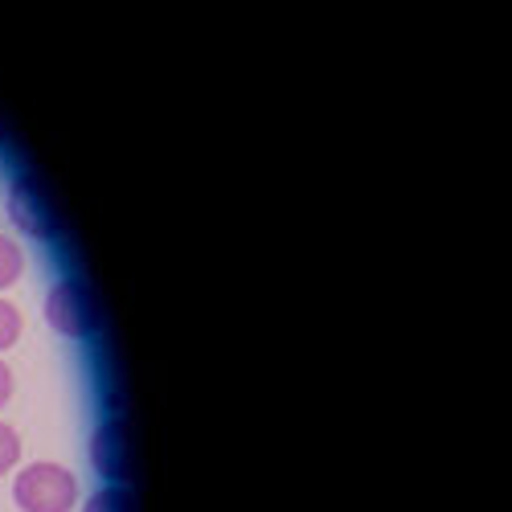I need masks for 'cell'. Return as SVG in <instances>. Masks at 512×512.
Returning a JSON list of instances; mask_svg holds the SVG:
<instances>
[{"label": "cell", "mask_w": 512, "mask_h": 512, "mask_svg": "<svg viewBox=\"0 0 512 512\" xmlns=\"http://www.w3.org/2000/svg\"><path fill=\"white\" fill-rule=\"evenodd\" d=\"M13 492L25 512H70L78 500V480L58 463H33L17 476Z\"/></svg>", "instance_id": "1"}, {"label": "cell", "mask_w": 512, "mask_h": 512, "mask_svg": "<svg viewBox=\"0 0 512 512\" xmlns=\"http://www.w3.org/2000/svg\"><path fill=\"white\" fill-rule=\"evenodd\" d=\"M46 320L70 340H87L95 332V304H91L87 287H82L78 279L54 283L50 295H46Z\"/></svg>", "instance_id": "2"}, {"label": "cell", "mask_w": 512, "mask_h": 512, "mask_svg": "<svg viewBox=\"0 0 512 512\" xmlns=\"http://www.w3.org/2000/svg\"><path fill=\"white\" fill-rule=\"evenodd\" d=\"M91 463L107 484H127V476H132V447H127V431H123L119 418H107L95 431Z\"/></svg>", "instance_id": "3"}, {"label": "cell", "mask_w": 512, "mask_h": 512, "mask_svg": "<svg viewBox=\"0 0 512 512\" xmlns=\"http://www.w3.org/2000/svg\"><path fill=\"white\" fill-rule=\"evenodd\" d=\"M9 213H13V222L29 238L50 242L58 234V222H54V213H50V205H46V197H41V189H37L33 177H17L13 181V189H9Z\"/></svg>", "instance_id": "4"}, {"label": "cell", "mask_w": 512, "mask_h": 512, "mask_svg": "<svg viewBox=\"0 0 512 512\" xmlns=\"http://www.w3.org/2000/svg\"><path fill=\"white\" fill-rule=\"evenodd\" d=\"M21 271H25V254H21V246H17L13 238L0 234V291L13 287V283L21 279Z\"/></svg>", "instance_id": "5"}, {"label": "cell", "mask_w": 512, "mask_h": 512, "mask_svg": "<svg viewBox=\"0 0 512 512\" xmlns=\"http://www.w3.org/2000/svg\"><path fill=\"white\" fill-rule=\"evenodd\" d=\"M87 512H132V496L123 484H107L87 500Z\"/></svg>", "instance_id": "6"}, {"label": "cell", "mask_w": 512, "mask_h": 512, "mask_svg": "<svg viewBox=\"0 0 512 512\" xmlns=\"http://www.w3.org/2000/svg\"><path fill=\"white\" fill-rule=\"evenodd\" d=\"M17 459H21V439H17V431L9 422H0V476L13 472Z\"/></svg>", "instance_id": "7"}, {"label": "cell", "mask_w": 512, "mask_h": 512, "mask_svg": "<svg viewBox=\"0 0 512 512\" xmlns=\"http://www.w3.org/2000/svg\"><path fill=\"white\" fill-rule=\"evenodd\" d=\"M21 340V312L0 300V349H13Z\"/></svg>", "instance_id": "8"}, {"label": "cell", "mask_w": 512, "mask_h": 512, "mask_svg": "<svg viewBox=\"0 0 512 512\" xmlns=\"http://www.w3.org/2000/svg\"><path fill=\"white\" fill-rule=\"evenodd\" d=\"M13 398V373H9V365L0 361V406H5Z\"/></svg>", "instance_id": "9"}, {"label": "cell", "mask_w": 512, "mask_h": 512, "mask_svg": "<svg viewBox=\"0 0 512 512\" xmlns=\"http://www.w3.org/2000/svg\"><path fill=\"white\" fill-rule=\"evenodd\" d=\"M0 144H5V136H0Z\"/></svg>", "instance_id": "10"}]
</instances>
